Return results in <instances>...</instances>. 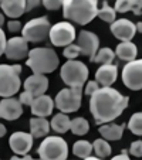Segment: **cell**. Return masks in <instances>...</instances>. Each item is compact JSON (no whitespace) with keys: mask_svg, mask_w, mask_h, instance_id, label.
Instances as JSON below:
<instances>
[{"mask_svg":"<svg viewBox=\"0 0 142 160\" xmlns=\"http://www.w3.org/2000/svg\"><path fill=\"white\" fill-rule=\"evenodd\" d=\"M51 129L50 122L45 121V118L43 116H36V118L30 119V133L34 138H43L47 136Z\"/></svg>","mask_w":142,"mask_h":160,"instance_id":"44dd1931","label":"cell"},{"mask_svg":"<svg viewBox=\"0 0 142 160\" xmlns=\"http://www.w3.org/2000/svg\"><path fill=\"white\" fill-rule=\"evenodd\" d=\"M132 12H134V14L135 16L142 14V0H134Z\"/></svg>","mask_w":142,"mask_h":160,"instance_id":"f35d334b","label":"cell"},{"mask_svg":"<svg viewBox=\"0 0 142 160\" xmlns=\"http://www.w3.org/2000/svg\"><path fill=\"white\" fill-rule=\"evenodd\" d=\"M118 77V68L114 64H103L95 71V79L101 87H111Z\"/></svg>","mask_w":142,"mask_h":160,"instance_id":"ac0fdd59","label":"cell"},{"mask_svg":"<svg viewBox=\"0 0 142 160\" xmlns=\"http://www.w3.org/2000/svg\"><path fill=\"white\" fill-rule=\"evenodd\" d=\"M115 16H117L115 7H111L107 2H104L101 10H98V17H100L103 21H107V23H114Z\"/></svg>","mask_w":142,"mask_h":160,"instance_id":"f1b7e54d","label":"cell"},{"mask_svg":"<svg viewBox=\"0 0 142 160\" xmlns=\"http://www.w3.org/2000/svg\"><path fill=\"white\" fill-rule=\"evenodd\" d=\"M95 159H100V157H98V156H91V154L87 157V160H95Z\"/></svg>","mask_w":142,"mask_h":160,"instance_id":"ee69618b","label":"cell"},{"mask_svg":"<svg viewBox=\"0 0 142 160\" xmlns=\"http://www.w3.org/2000/svg\"><path fill=\"white\" fill-rule=\"evenodd\" d=\"M41 2L43 0H27V2H26V12H30V10L36 9L37 6H40Z\"/></svg>","mask_w":142,"mask_h":160,"instance_id":"74e56055","label":"cell"},{"mask_svg":"<svg viewBox=\"0 0 142 160\" xmlns=\"http://www.w3.org/2000/svg\"><path fill=\"white\" fill-rule=\"evenodd\" d=\"M3 24H4V16L0 13V27H2Z\"/></svg>","mask_w":142,"mask_h":160,"instance_id":"7bdbcfd3","label":"cell"},{"mask_svg":"<svg viewBox=\"0 0 142 160\" xmlns=\"http://www.w3.org/2000/svg\"><path fill=\"white\" fill-rule=\"evenodd\" d=\"M136 31H138V33H142V21H139L138 24H136Z\"/></svg>","mask_w":142,"mask_h":160,"instance_id":"b9f144b4","label":"cell"},{"mask_svg":"<svg viewBox=\"0 0 142 160\" xmlns=\"http://www.w3.org/2000/svg\"><path fill=\"white\" fill-rule=\"evenodd\" d=\"M128 102L129 97L119 94L111 87H101L91 95L90 112L98 125L108 123L121 116V113L127 109Z\"/></svg>","mask_w":142,"mask_h":160,"instance_id":"6da1fadb","label":"cell"},{"mask_svg":"<svg viewBox=\"0 0 142 160\" xmlns=\"http://www.w3.org/2000/svg\"><path fill=\"white\" fill-rule=\"evenodd\" d=\"M81 54V48H80L78 44H68L66 45V48H64L63 51V55L67 58V60H76L78 55Z\"/></svg>","mask_w":142,"mask_h":160,"instance_id":"f546056e","label":"cell"},{"mask_svg":"<svg viewBox=\"0 0 142 160\" xmlns=\"http://www.w3.org/2000/svg\"><path fill=\"white\" fill-rule=\"evenodd\" d=\"M134 7V0H117L115 2V10L118 13H127L132 10Z\"/></svg>","mask_w":142,"mask_h":160,"instance_id":"4dcf8cb0","label":"cell"},{"mask_svg":"<svg viewBox=\"0 0 142 160\" xmlns=\"http://www.w3.org/2000/svg\"><path fill=\"white\" fill-rule=\"evenodd\" d=\"M33 139L34 136L31 133L27 132H14L9 139L10 149L13 150V153L24 156L33 148Z\"/></svg>","mask_w":142,"mask_h":160,"instance_id":"4fadbf2b","label":"cell"},{"mask_svg":"<svg viewBox=\"0 0 142 160\" xmlns=\"http://www.w3.org/2000/svg\"><path fill=\"white\" fill-rule=\"evenodd\" d=\"M23 115V103L13 97L3 98L0 101V118L6 121H16Z\"/></svg>","mask_w":142,"mask_h":160,"instance_id":"9a60e30c","label":"cell"},{"mask_svg":"<svg viewBox=\"0 0 142 160\" xmlns=\"http://www.w3.org/2000/svg\"><path fill=\"white\" fill-rule=\"evenodd\" d=\"M20 102L23 103V105H27V106H31V103H33L34 101V97L30 94V92H27V91H24V92H21L20 94Z\"/></svg>","mask_w":142,"mask_h":160,"instance_id":"e575fe53","label":"cell"},{"mask_svg":"<svg viewBox=\"0 0 142 160\" xmlns=\"http://www.w3.org/2000/svg\"><path fill=\"white\" fill-rule=\"evenodd\" d=\"M92 150H94L92 145L90 142H87V140H78V142H76L73 145V153L77 157H81V159H87Z\"/></svg>","mask_w":142,"mask_h":160,"instance_id":"cb8c5ba5","label":"cell"},{"mask_svg":"<svg viewBox=\"0 0 142 160\" xmlns=\"http://www.w3.org/2000/svg\"><path fill=\"white\" fill-rule=\"evenodd\" d=\"M54 106H55V103H54V101H53V98L43 94V95H40V97L34 98L30 108H31V113H33L34 116L47 118V116L51 115Z\"/></svg>","mask_w":142,"mask_h":160,"instance_id":"e0dca14e","label":"cell"},{"mask_svg":"<svg viewBox=\"0 0 142 160\" xmlns=\"http://www.w3.org/2000/svg\"><path fill=\"white\" fill-rule=\"evenodd\" d=\"M76 37H77L76 28L68 21H61V23L51 26L49 34L50 41L55 47H66V45L71 44L76 40Z\"/></svg>","mask_w":142,"mask_h":160,"instance_id":"9c48e42d","label":"cell"},{"mask_svg":"<svg viewBox=\"0 0 142 160\" xmlns=\"http://www.w3.org/2000/svg\"><path fill=\"white\" fill-rule=\"evenodd\" d=\"M24 91L30 92L34 98L45 94L49 89V78H45V74H33L24 81Z\"/></svg>","mask_w":142,"mask_h":160,"instance_id":"2e32d148","label":"cell"},{"mask_svg":"<svg viewBox=\"0 0 142 160\" xmlns=\"http://www.w3.org/2000/svg\"><path fill=\"white\" fill-rule=\"evenodd\" d=\"M4 135H6V126L0 123V138H3Z\"/></svg>","mask_w":142,"mask_h":160,"instance_id":"60d3db41","label":"cell"},{"mask_svg":"<svg viewBox=\"0 0 142 160\" xmlns=\"http://www.w3.org/2000/svg\"><path fill=\"white\" fill-rule=\"evenodd\" d=\"M88 67L77 60H68L60 71V77L67 87H84L88 79Z\"/></svg>","mask_w":142,"mask_h":160,"instance_id":"5b68a950","label":"cell"},{"mask_svg":"<svg viewBox=\"0 0 142 160\" xmlns=\"http://www.w3.org/2000/svg\"><path fill=\"white\" fill-rule=\"evenodd\" d=\"M82 99V87H68L61 89L54 99L55 108L64 113H73L78 111Z\"/></svg>","mask_w":142,"mask_h":160,"instance_id":"52a82bcc","label":"cell"},{"mask_svg":"<svg viewBox=\"0 0 142 160\" xmlns=\"http://www.w3.org/2000/svg\"><path fill=\"white\" fill-rule=\"evenodd\" d=\"M100 88V84L97 82V79L95 81H88V82H85V87H84V94L85 95H92L95 91Z\"/></svg>","mask_w":142,"mask_h":160,"instance_id":"836d02e7","label":"cell"},{"mask_svg":"<svg viewBox=\"0 0 142 160\" xmlns=\"http://www.w3.org/2000/svg\"><path fill=\"white\" fill-rule=\"evenodd\" d=\"M128 129L136 136H142V112H136L128 121Z\"/></svg>","mask_w":142,"mask_h":160,"instance_id":"83f0119b","label":"cell"},{"mask_svg":"<svg viewBox=\"0 0 142 160\" xmlns=\"http://www.w3.org/2000/svg\"><path fill=\"white\" fill-rule=\"evenodd\" d=\"M129 153L134 157H142V140H135L129 146Z\"/></svg>","mask_w":142,"mask_h":160,"instance_id":"1f68e13d","label":"cell"},{"mask_svg":"<svg viewBox=\"0 0 142 160\" xmlns=\"http://www.w3.org/2000/svg\"><path fill=\"white\" fill-rule=\"evenodd\" d=\"M7 28H9V31H12V33H17V31H20L23 27H21V23L17 18H12V20L7 23Z\"/></svg>","mask_w":142,"mask_h":160,"instance_id":"d590c367","label":"cell"},{"mask_svg":"<svg viewBox=\"0 0 142 160\" xmlns=\"http://www.w3.org/2000/svg\"><path fill=\"white\" fill-rule=\"evenodd\" d=\"M92 148H94V152L97 154L100 159H104V157H108L111 154V146L109 143L107 142V139H97L95 142L92 143Z\"/></svg>","mask_w":142,"mask_h":160,"instance_id":"484cf974","label":"cell"},{"mask_svg":"<svg viewBox=\"0 0 142 160\" xmlns=\"http://www.w3.org/2000/svg\"><path fill=\"white\" fill-rule=\"evenodd\" d=\"M63 16L67 20L85 26L98 16V0H64Z\"/></svg>","mask_w":142,"mask_h":160,"instance_id":"7a4b0ae2","label":"cell"},{"mask_svg":"<svg viewBox=\"0 0 142 160\" xmlns=\"http://www.w3.org/2000/svg\"><path fill=\"white\" fill-rule=\"evenodd\" d=\"M77 42L81 48V54L90 58V61H94L95 54L98 51V47H100V38H98L97 34L92 33V31L82 30L80 31Z\"/></svg>","mask_w":142,"mask_h":160,"instance_id":"8fae6325","label":"cell"},{"mask_svg":"<svg viewBox=\"0 0 142 160\" xmlns=\"http://www.w3.org/2000/svg\"><path fill=\"white\" fill-rule=\"evenodd\" d=\"M115 54L118 55V58L122 61H134L138 55V48L132 41H121V44L117 45V50H115Z\"/></svg>","mask_w":142,"mask_h":160,"instance_id":"ffe728a7","label":"cell"},{"mask_svg":"<svg viewBox=\"0 0 142 160\" xmlns=\"http://www.w3.org/2000/svg\"><path fill=\"white\" fill-rule=\"evenodd\" d=\"M64 0H43V6L47 10H58L63 7Z\"/></svg>","mask_w":142,"mask_h":160,"instance_id":"d6a6232c","label":"cell"},{"mask_svg":"<svg viewBox=\"0 0 142 160\" xmlns=\"http://www.w3.org/2000/svg\"><path fill=\"white\" fill-rule=\"evenodd\" d=\"M115 55H117V54H115L111 48L104 47V48H100L97 51L95 58H94V62H98V64H112Z\"/></svg>","mask_w":142,"mask_h":160,"instance_id":"4316f807","label":"cell"},{"mask_svg":"<svg viewBox=\"0 0 142 160\" xmlns=\"http://www.w3.org/2000/svg\"><path fill=\"white\" fill-rule=\"evenodd\" d=\"M20 65H7L0 64V97L9 98L13 97L20 89Z\"/></svg>","mask_w":142,"mask_h":160,"instance_id":"277c9868","label":"cell"},{"mask_svg":"<svg viewBox=\"0 0 142 160\" xmlns=\"http://www.w3.org/2000/svg\"><path fill=\"white\" fill-rule=\"evenodd\" d=\"M21 159H26V160H29V159H31V156H30V154H24V156L21 157Z\"/></svg>","mask_w":142,"mask_h":160,"instance_id":"f6af8a7d","label":"cell"},{"mask_svg":"<svg viewBox=\"0 0 142 160\" xmlns=\"http://www.w3.org/2000/svg\"><path fill=\"white\" fill-rule=\"evenodd\" d=\"M6 44H7L6 34H4L3 28L0 27V57L4 54V50H6Z\"/></svg>","mask_w":142,"mask_h":160,"instance_id":"8d00e7d4","label":"cell"},{"mask_svg":"<svg viewBox=\"0 0 142 160\" xmlns=\"http://www.w3.org/2000/svg\"><path fill=\"white\" fill-rule=\"evenodd\" d=\"M0 2H2V0H0Z\"/></svg>","mask_w":142,"mask_h":160,"instance_id":"bcb514c9","label":"cell"},{"mask_svg":"<svg viewBox=\"0 0 142 160\" xmlns=\"http://www.w3.org/2000/svg\"><path fill=\"white\" fill-rule=\"evenodd\" d=\"M26 2L27 0H2L0 7L7 17L18 18L26 13Z\"/></svg>","mask_w":142,"mask_h":160,"instance_id":"d6986e66","label":"cell"},{"mask_svg":"<svg viewBox=\"0 0 142 160\" xmlns=\"http://www.w3.org/2000/svg\"><path fill=\"white\" fill-rule=\"evenodd\" d=\"M122 82L131 91L142 89V60L127 62V65L122 68Z\"/></svg>","mask_w":142,"mask_h":160,"instance_id":"30bf717a","label":"cell"},{"mask_svg":"<svg viewBox=\"0 0 142 160\" xmlns=\"http://www.w3.org/2000/svg\"><path fill=\"white\" fill-rule=\"evenodd\" d=\"M41 160H64L68 157V145L60 136H47L37 149Z\"/></svg>","mask_w":142,"mask_h":160,"instance_id":"8992f818","label":"cell"},{"mask_svg":"<svg viewBox=\"0 0 142 160\" xmlns=\"http://www.w3.org/2000/svg\"><path fill=\"white\" fill-rule=\"evenodd\" d=\"M4 55L7 60L12 61H20L29 55V41L24 37H13L7 41Z\"/></svg>","mask_w":142,"mask_h":160,"instance_id":"7c38bea8","label":"cell"},{"mask_svg":"<svg viewBox=\"0 0 142 160\" xmlns=\"http://www.w3.org/2000/svg\"><path fill=\"white\" fill-rule=\"evenodd\" d=\"M124 125H115V123H107L100 126V135L107 140H119L124 135Z\"/></svg>","mask_w":142,"mask_h":160,"instance_id":"7402d4cb","label":"cell"},{"mask_svg":"<svg viewBox=\"0 0 142 160\" xmlns=\"http://www.w3.org/2000/svg\"><path fill=\"white\" fill-rule=\"evenodd\" d=\"M111 33L119 41H131L138 31H136V24H134L132 21L128 18H119L111 23Z\"/></svg>","mask_w":142,"mask_h":160,"instance_id":"5bb4252c","label":"cell"},{"mask_svg":"<svg viewBox=\"0 0 142 160\" xmlns=\"http://www.w3.org/2000/svg\"><path fill=\"white\" fill-rule=\"evenodd\" d=\"M26 64L34 74H50L60 65V60L54 50L47 47H37L29 51Z\"/></svg>","mask_w":142,"mask_h":160,"instance_id":"3957f363","label":"cell"},{"mask_svg":"<svg viewBox=\"0 0 142 160\" xmlns=\"http://www.w3.org/2000/svg\"><path fill=\"white\" fill-rule=\"evenodd\" d=\"M50 28H51V24H50L49 18L43 16V17H37L27 21L21 28V33L29 42H41L49 38Z\"/></svg>","mask_w":142,"mask_h":160,"instance_id":"ba28073f","label":"cell"},{"mask_svg":"<svg viewBox=\"0 0 142 160\" xmlns=\"http://www.w3.org/2000/svg\"><path fill=\"white\" fill-rule=\"evenodd\" d=\"M70 130L77 136H84L85 133H88V130H90V123H88V121L84 118H76L71 121V128H70Z\"/></svg>","mask_w":142,"mask_h":160,"instance_id":"d4e9b609","label":"cell"},{"mask_svg":"<svg viewBox=\"0 0 142 160\" xmlns=\"http://www.w3.org/2000/svg\"><path fill=\"white\" fill-rule=\"evenodd\" d=\"M114 160H128L129 157H128V154H127V150H122V153H119V154H117L115 157H112Z\"/></svg>","mask_w":142,"mask_h":160,"instance_id":"ab89813d","label":"cell"},{"mask_svg":"<svg viewBox=\"0 0 142 160\" xmlns=\"http://www.w3.org/2000/svg\"><path fill=\"white\" fill-rule=\"evenodd\" d=\"M51 129L57 133H66L67 130H70L71 128V119L68 118V113H64V112H60V113H55L53 116L51 122Z\"/></svg>","mask_w":142,"mask_h":160,"instance_id":"603a6c76","label":"cell"}]
</instances>
